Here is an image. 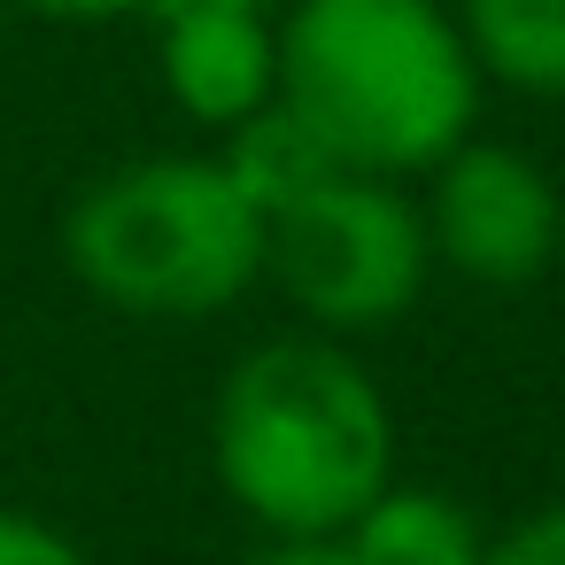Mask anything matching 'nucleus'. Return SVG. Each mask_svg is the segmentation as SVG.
I'll return each mask as SVG.
<instances>
[{"mask_svg":"<svg viewBox=\"0 0 565 565\" xmlns=\"http://www.w3.org/2000/svg\"><path fill=\"white\" fill-rule=\"evenodd\" d=\"M210 472L256 534H341L395 480V411L341 333H271L217 380Z\"/></svg>","mask_w":565,"mask_h":565,"instance_id":"f257e3e1","label":"nucleus"},{"mask_svg":"<svg viewBox=\"0 0 565 565\" xmlns=\"http://www.w3.org/2000/svg\"><path fill=\"white\" fill-rule=\"evenodd\" d=\"M480 63L449 0H287L279 102L326 140L333 163L426 179L480 132Z\"/></svg>","mask_w":565,"mask_h":565,"instance_id":"f03ea898","label":"nucleus"},{"mask_svg":"<svg viewBox=\"0 0 565 565\" xmlns=\"http://www.w3.org/2000/svg\"><path fill=\"white\" fill-rule=\"evenodd\" d=\"M63 264L125 318H217L264 287V210L225 156H140L63 210Z\"/></svg>","mask_w":565,"mask_h":565,"instance_id":"7ed1b4c3","label":"nucleus"},{"mask_svg":"<svg viewBox=\"0 0 565 565\" xmlns=\"http://www.w3.org/2000/svg\"><path fill=\"white\" fill-rule=\"evenodd\" d=\"M264 279L318 333H387L434 279L426 210L403 179L326 171L264 217Z\"/></svg>","mask_w":565,"mask_h":565,"instance_id":"20e7f679","label":"nucleus"},{"mask_svg":"<svg viewBox=\"0 0 565 565\" xmlns=\"http://www.w3.org/2000/svg\"><path fill=\"white\" fill-rule=\"evenodd\" d=\"M426 241H434V271H457L465 287L488 295H519L534 287L557 248H565V194L557 179L503 140H457L434 171H426Z\"/></svg>","mask_w":565,"mask_h":565,"instance_id":"39448f33","label":"nucleus"},{"mask_svg":"<svg viewBox=\"0 0 565 565\" xmlns=\"http://www.w3.org/2000/svg\"><path fill=\"white\" fill-rule=\"evenodd\" d=\"M156 78L194 132H233L279 102V9L248 0H156Z\"/></svg>","mask_w":565,"mask_h":565,"instance_id":"423d86ee","label":"nucleus"},{"mask_svg":"<svg viewBox=\"0 0 565 565\" xmlns=\"http://www.w3.org/2000/svg\"><path fill=\"white\" fill-rule=\"evenodd\" d=\"M341 534L356 565H488V526L457 495L418 480H387Z\"/></svg>","mask_w":565,"mask_h":565,"instance_id":"0eeeda50","label":"nucleus"},{"mask_svg":"<svg viewBox=\"0 0 565 565\" xmlns=\"http://www.w3.org/2000/svg\"><path fill=\"white\" fill-rule=\"evenodd\" d=\"M488 86L519 102H565V0H449Z\"/></svg>","mask_w":565,"mask_h":565,"instance_id":"6e6552de","label":"nucleus"},{"mask_svg":"<svg viewBox=\"0 0 565 565\" xmlns=\"http://www.w3.org/2000/svg\"><path fill=\"white\" fill-rule=\"evenodd\" d=\"M217 156H225V171L248 186V202H256L264 217H271L287 194H302L310 179L349 171V163H333V156H326V140H318V132H310L287 102H271V109H256L248 125H233Z\"/></svg>","mask_w":565,"mask_h":565,"instance_id":"1a4fd4ad","label":"nucleus"},{"mask_svg":"<svg viewBox=\"0 0 565 565\" xmlns=\"http://www.w3.org/2000/svg\"><path fill=\"white\" fill-rule=\"evenodd\" d=\"M0 565H94V557H86L55 519L0 503Z\"/></svg>","mask_w":565,"mask_h":565,"instance_id":"9d476101","label":"nucleus"},{"mask_svg":"<svg viewBox=\"0 0 565 565\" xmlns=\"http://www.w3.org/2000/svg\"><path fill=\"white\" fill-rule=\"evenodd\" d=\"M488 565H565V503H534L503 534H488Z\"/></svg>","mask_w":565,"mask_h":565,"instance_id":"9b49d317","label":"nucleus"},{"mask_svg":"<svg viewBox=\"0 0 565 565\" xmlns=\"http://www.w3.org/2000/svg\"><path fill=\"white\" fill-rule=\"evenodd\" d=\"M148 9L156 0H9V17H40V24H125Z\"/></svg>","mask_w":565,"mask_h":565,"instance_id":"f8f14e48","label":"nucleus"},{"mask_svg":"<svg viewBox=\"0 0 565 565\" xmlns=\"http://www.w3.org/2000/svg\"><path fill=\"white\" fill-rule=\"evenodd\" d=\"M248 565H356L349 534H264Z\"/></svg>","mask_w":565,"mask_h":565,"instance_id":"ddd939ff","label":"nucleus"},{"mask_svg":"<svg viewBox=\"0 0 565 565\" xmlns=\"http://www.w3.org/2000/svg\"><path fill=\"white\" fill-rule=\"evenodd\" d=\"M0 55H9V0H0Z\"/></svg>","mask_w":565,"mask_h":565,"instance_id":"4468645a","label":"nucleus"},{"mask_svg":"<svg viewBox=\"0 0 565 565\" xmlns=\"http://www.w3.org/2000/svg\"><path fill=\"white\" fill-rule=\"evenodd\" d=\"M248 9H287V0H248Z\"/></svg>","mask_w":565,"mask_h":565,"instance_id":"2eb2a0df","label":"nucleus"}]
</instances>
